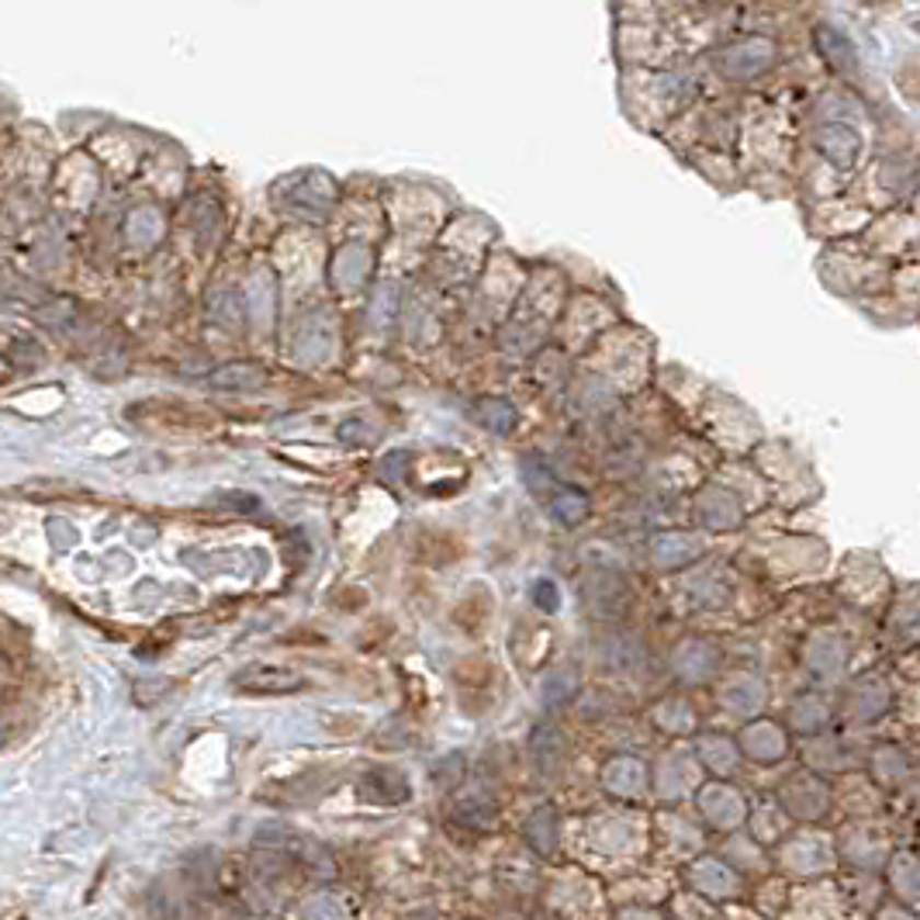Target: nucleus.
Returning a JSON list of instances; mask_svg holds the SVG:
<instances>
[{"label": "nucleus", "instance_id": "obj_8", "mask_svg": "<svg viewBox=\"0 0 920 920\" xmlns=\"http://www.w3.org/2000/svg\"><path fill=\"white\" fill-rule=\"evenodd\" d=\"M551 824H554V817L547 814V809H543V824H540L537 817H533V824H530V841H533L543 854H547V851H554V844H557L554 827H551Z\"/></svg>", "mask_w": 920, "mask_h": 920}, {"label": "nucleus", "instance_id": "obj_4", "mask_svg": "<svg viewBox=\"0 0 920 920\" xmlns=\"http://www.w3.org/2000/svg\"><path fill=\"white\" fill-rule=\"evenodd\" d=\"M235 686L250 692H291L301 686V678L288 671H246L235 678Z\"/></svg>", "mask_w": 920, "mask_h": 920}, {"label": "nucleus", "instance_id": "obj_3", "mask_svg": "<svg viewBox=\"0 0 920 920\" xmlns=\"http://www.w3.org/2000/svg\"><path fill=\"white\" fill-rule=\"evenodd\" d=\"M830 859H835V854L827 851V844H817V841H796L785 851V865L793 872H820L830 865Z\"/></svg>", "mask_w": 920, "mask_h": 920}, {"label": "nucleus", "instance_id": "obj_9", "mask_svg": "<svg viewBox=\"0 0 920 920\" xmlns=\"http://www.w3.org/2000/svg\"><path fill=\"white\" fill-rule=\"evenodd\" d=\"M617 920H662V917L651 913V910H623Z\"/></svg>", "mask_w": 920, "mask_h": 920}, {"label": "nucleus", "instance_id": "obj_1", "mask_svg": "<svg viewBox=\"0 0 920 920\" xmlns=\"http://www.w3.org/2000/svg\"><path fill=\"white\" fill-rule=\"evenodd\" d=\"M689 883L692 889H699L703 896H710V900H734V896L740 893V879L727 869V865H720L713 859H699L689 865Z\"/></svg>", "mask_w": 920, "mask_h": 920}, {"label": "nucleus", "instance_id": "obj_10", "mask_svg": "<svg viewBox=\"0 0 920 920\" xmlns=\"http://www.w3.org/2000/svg\"><path fill=\"white\" fill-rule=\"evenodd\" d=\"M879 920H913L907 910H900V907H886L883 913H879Z\"/></svg>", "mask_w": 920, "mask_h": 920}, {"label": "nucleus", "instance_id": "obj_7", "mask_svg": "<svg viewBox=\"0 0 920 920\" xmlns=\"http://www.w3.org/2000/svg\"><path fill=\"white\" fill-rule=\"evenodd\" d=\"M73 312H77V309H73L70 301H56L53 309H38V312H35V319H38L42 325H49V329H56V333H59V329L70 325Z\"/></svg>", "mask_w": 920, "mask_h": 920}, {"label": "nucleus", "instance_id": "obj_2", "mask_svg": "<svg viewBox=\"0 0 920 920\" xmlns=\"http://www.w3.org/2000/svg\"><path fill=\"white\" fill-rule=\"evenodd\" d=\"M703 814L716 824V827H734L740 824L744 809H740V796L727 793V789H710L703 793Z\"/></svg>", "mask_w": 920, "mask_h": 920}, {"label": "nucleus", "instance_id": "obj_6", "mask_svg": "<svg viewBox=\"0 0 920 920\" xmlns=\"http://www.w3.org/2000/svg\"><path fill=\"white\" fill-rule=\"evenodd\" d=\"M893 886H896V893L904 889L907 900H917V862H913V854H900V859H893Z\"/></svg>", "mask_w": 920, "mask_h": 920}, {"label": "nucleus", "instance_id": "obj_5", "mask_svg": "<svg viewBox=\"0 0 920 920\" xmlns=\"http://www.w3.org/2000/svg\"><path fill=\"white\" fill-rule=\"evenodd\" d=\"M304 920H349L346 907L336 900V896H312L309 904L301 907Z\"/></svg>", "mask_w": 920, "mask_h": 920}]
</instances>
